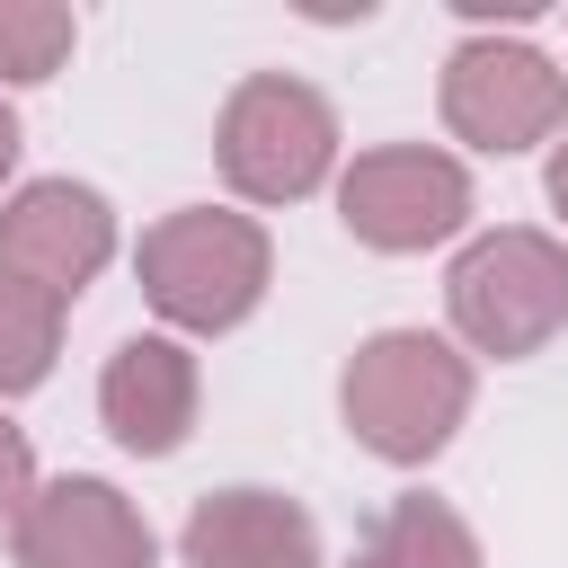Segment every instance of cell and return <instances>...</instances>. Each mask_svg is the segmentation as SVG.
I'll return each instance as SVG.
<instances>
[{"label":"cell","mask_w":568,"mask_h":568,"mask_svg":"<svg viewBox=\"0 0 568 568\" xmlns=\"http://www.w3.org/2000/svg\"><path fill=\"white\" fill-rule=\"evenodd\" d=\"M142 284L186 328H231L266 293V240L240 213H169L142 231Z\"/></svg>","instance_id":"3957f363"},{"label":"cell","mask_w":568,"mask_h":568,"mask_svg":"<svg viewBox=\"0 0 568 568\" xmlns=\"http://www.w3.org/2000/svg\"><path fill=\"white\" fill-rule=\"evenodd\" d=\"M550 204H559V213H568V151H559V160H550Z\"/></svg>","instance_id":"2e32d148"},{"label":"cell","mask_w":568,"mask_h":568,"mask_svg":"<svg viewBox=\"0 0 568 568\" xmlns=\"http://www.w3.org/2000/svg\"><path fill=\"white\" fill-rule=\"evenodd\" d=\"M53 328H62V302L36 293V284H18V275H0V390L44 382V364H53Z\"/></svg>","instance_id":"7c38bea8"},{"label":"cell","mask_w":568,"mask_h":568,"mask_svg":"<svg viewBox=\"0 0 568 568\" xmlns=\"http://www.w3.org/2000/svg\"><path fill=\"white\" fill-rule=\"evenodd\" d=\"M98 408H106L115 444L169 453L186 435V417H195V364L169 337H124L115 364H106V382H98Z\"/></svg>","instance_id":"30bf717a"},{"label":"cell","mask_w":568,"mask_h":568,"mask_svg":"<svg viewBox=\"0 0 568 568\" xmlns=\"http://www.w3.org/2000/svg\"><path fill=\"white\" fill-rule=\"evenodd\" d=\"M559 115H568V80H559L532 44L479 36V44H462V53L444 62V124H453L462 142H479V151H524V142H541Z\"/></svg>","instance_id":"5b68a950"},{"label":"cell","mask_w":568,"mask_h":568,"mask_svg":"<svg viewBox=\"0 0 568 568\" xmlns=\"http://www.w3.org/2000/svg\"><path fill=\"white\" fill-rule=\"evenodd\" d=\"M328 151H337V115H328L320 89H302L284 71H257V80L231 89V106H222V169H231L240 195H257V204L311 195Z\"/></svg>","instance_id":"7a4b0ae2"},{"label":"cell","mask_w":568,"mask_h":568,"mask_svg":"<svg viewBox=\"0 0 568 568\" xmlns=\"http://www.w3.org/2000/svg\"><path fill=\"white\" fill-rule=\"evenodd\" d=\"M71 53V9L0 0V80H53Z\"/></svg>","instance_id":"4fadbf2b"},{"label":"cell","mask_w":568,"mask_h":568,"mask_svg":"<svg viewBox=\"0 0 568 568\" xmlns=\"http://www.w3.org/2000/svg\"><path fill=\"white\" fill-rule=\"evenodd\" d=\"M106 248H115V222H106V204L89 195V186H71V178H44V186H27L9 213H0V275H18V284H36V293H80L98 266H106Z\"/></svg>","instance_id":"52a82bcc"},{"label":"cell","mask_w":568,"mask_h":568,"mask_svg":"<svg viewBox=\"0 0 568 568\" xmlns=\"http://www.w3.org/2000/svg\"><path fill=\"white\" fill-rule=\"evenodd\" d=\"M470 408V373L453 346L417 337V328H390L373 337L355 364H346V426L390 453V462H426Z\"/></svg>","instance_id":"6da1fadb"},{"label":"cell","mask_w":568,"mask_h":568,"mask_svg":"<svg viewBox=\"0 0 568 568\" xmlns=\"http://www.w3.org/2000/svg\"><path fill=\"white\" fill-rule=\"evenodd\" d=\"M18 559L27 568H151V532L106 479H62L18 515Z\"/></svg>","instance_id":"ba28073f"},{"label":"cell","mask_w":568,"mask_h":568,"mask_svg":"<svg viewBox=\"0 0 568 568\" xmlns=\"http://www.w3.org/2000/svg\"><path fill=\"white\" fill-rule=\"evenodd\" d=\"M9 160H18V115L0 106V178H9Z\"/></svg>","instance_id":"9a60e30c"},{"label":"cell","mask_w":568,"mask_h":568,"mask_svg":"<svg viewBox=\"0 0 568 568\" xmlns=\"http://www.w3.org/2000/svg\"><path fill=\"white\" fill-rule=\"evenodd\" d=\"M453 320L488 355H532L568 320V257L541 231H497L453 266Z\"/></svg>","instance_id":"277c9868"},{"label":"cell","mask_w":568,"mask_h":568,"mask_svg":"<svg viewBox=\"0 0 568 568\" xmlns=\"http://www.w3.org/2000/svg\"><path fill=\"white\" fill-rule=\"evenodd\" d=\"M355 568H479V550H470V532L453 524V506H435V497H399V506L364 532Z\"/></svg>","instance_id":"8fae6325"},{"label":"cell","mask_w":568,"mask_h":568,"mask_svg":"<svg viewBox=\"0 0 568 568\" xmlns=\"http://www.w3.org/2000/svg\"><path fill=\"white\" fill-rule=\"evenodd\" d=\"M337 204H346V231L355 240H373V248H426V240H444L470 213V178L444 151L399 142V151H364L346 169Z\"/></svg>","instance_id":"8992f818"},{"label":"cell","mask_w":568,"mask_h":568,"mask_svg":"<svg viewBox=\"0 0 568 568\" xmlns=\"http://www.w3.org/2000/svg\"><path fill=\"white\" fill-rule=\"evenodd\" d=\"M18 497H27V444H18V426H0V515H27Z\"/></svg>","instance_id":"5bb4252c"},{"label":"cell","mask_w":568,"mask_h":568,"mask_svg":"<svg viewBox=\"0 0 568 568\" xmlns=\"http://www.w3.org/2000/svg\"><path fill=\"white\" fill-rule=\"evenodd\" d=\"M186 559L195 568H320V532L302 506L266 488H222L186 515Z\"/></svg>","instance_id":"9c48e42d"}]
</instances>
